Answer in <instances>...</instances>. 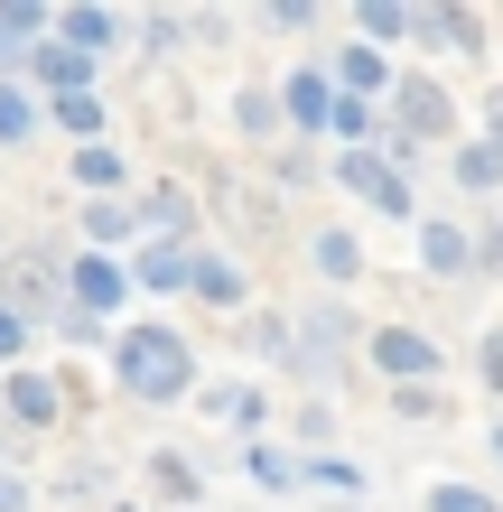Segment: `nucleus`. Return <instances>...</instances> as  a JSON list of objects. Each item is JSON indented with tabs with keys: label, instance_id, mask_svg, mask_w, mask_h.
I'll use <instances>...</instances> for the list:
<instances>
[{
	"label": "nucleus",
	"instance_id": "f257e3e1",
	"mask_svg": "<svg viewBox=\"0 0 503 512\" xmlns=\"http://www.w3.org/2000/svg\"><path fill=\"white\" fill-rule=\"evenodd\" d=\"M122 382L140 391V401H177V391L196 382V354L177 326H131L122 336Z\"/></svg>",
	"mask_w": 503,
	"mask_h": 512
},
{
	"label": "nucleus",
	"instance_id": "f03ea898",
	"mask_svg": "<svg viewBox=\"0 0 503 512\" xmlns=\"http://www.w3.org/2000/svg\"><path fill=\"white\" fill-rule=\"evenodd\" d=\"M336 177H345L354 196H373L382 215H410V187H401V168H392V159H373V149H345V159H336Z\"/></svg>",
	"mask_w": 503,
	"mask_h": 512
},
{
	"label": "nucleus",
	"instance_id": "7ed1b4c3",
	"mask_svg": "<svg viewBox=\"0 0 503 512\" xmlns=\"http://www.w3.org/2000/svg\"><path fill=\"white\" fill-rule=\"evenodd\" d=\"M66 289H75V317H103V308H122V261H112V252H84L75 270H66Z\"/></svg>",
	"mask_w": 503,
	"mask_h": 512
},
{
	"label": "nucleus",
	"instance_id": "20e7f679",
	"mask_svg": "<svg viewBox=\"0 0 503 512\" xmlns=\"http://www.w3.org/2000/svg\"><path fill=\"white\" fill-rule=\"evenodd\" d=\"M373 364L392 373V382H429L438 373V345L420 336V326H382V336H373Z\"/></svg>",
	"mask_w": 503,
	"mask_h": 512
},
{
	"label": "nucleus",
	"instance_id": "39448f33",
	"mask_svg": "<svg viewBox=\"0 0 503 512\" xmlns=\"http://www.w3.org/2000/svg\"><path fill=\"white\" fill-rule=\"evenodd\" d=\"M448 122H457V112H448V94H438L429 75H410V84H401V140H438Z\"/></svg>",
	"mask_w": 503,
	"mask_h": 512
},
{
	"label": "nucleus",
	"instance_id": "423d86ee",
	"mask_svg": "<svg viewBox=\"0 0 503 512\" xmlns=\"http://www.w3.org/2000/svg\"><path fill=\"white\" fill-rule=\"evenodd\" d=\"M187 289L205 298V308H243V270H233L224 252H187Z\"/></svg>",
	"mask_w": 503,
	"mask_h": 512
},
{
	"label": "nucleus",
	"instance_id": "0eeeda50",
	"mask_svg": "<svg viewBox=\"0 0 503 512\" xmlns=\"http://www.w3.org/2000/svg\"><path fill=\"white\" fill-rule=\"evenodd\" d=\"M420 261H429V280H466V270H476V243H466L457 224H420Z\"/></svg>",
	"mask_w": 503,
	"mask_h": 512
},
{
	"label": "nucleus",
	"instance_id": "6e6552de",
	"mask_svg": "<svg viewBox=\"0 0 503 512\" xmlns=\"http://www.w3.org/2000/svg\"><path fill=\"white\" fill-rule=\"evenodd\" d=\"M410 28H420L429 47H457V56H476V47H485V28H476V10H420Z\"/></svg>",
	"mask_w": 503,
	"mask_h": 512
},
{
	"label": "nucleus",
	"instance_id": "1a4fd4ad",
	"mask_svg": "<svg viewBox=\"0 0 503 512\" xmlns=\"http://www.w3.org/2000/svg\"><path fill=\"white\" fill-rule=\"evenodd\" d=\"M327 103H336V84H327V75H289V84H280V112H289L299 131H308V122L327 131Z\"/></svg>",
	"mask_w": 503,
	"mask_h": 512
},
{
	"label": "nucleus",
	"instance_id": "9d476101",
	"mask_svg": "<svg viewBox=\"0 0 503 512\" xmlns=\"http://www.w3.org/2000/svg\"><path fill=\"white\" fill-rule=\"evenodd\" d=\"M10 410H19V429H56L66 391H56V382H38V373H19V382H10Z\"/></svg>",
	"mask_w": 503,
	"mask_h": 512
},
{
	"label": "nucleus",
	"instance_id": "9b49d317",
	"mask_svg": "<svg viewBox=\"0 0 503 512\" xmlns=\"http://www.w3.org/2000/svg\"><path fill=\"white\" fill-rule=\"evenodd\" d=\"M122 280H140V289H187V243H150Z\"/></svg>",
	"mask_w": 503,
	"mask_h": 512
},
{
	"label": "nucleus",
	"instance_id": "f8f14e48",
	"mask_svg": "<svg viewBox=\"0 0 503 512\" xmlns=\"http://www.w3.org/2000/svg\"><path fill=\"white\" fill-rule=\"evenodd\" d=\"M205 410H215L224 429H243V438L261 429V391H252V382H224V391H205Z\"/></svg>",
	"mask_w": 503,
	"mask_h": 512
},
{
	"label": "nucleus",
	"instance_id": "ddd939ff",
	"mask_svg": "<svg viewBox=\"0 0 503 512\" xmlns=\"http://www.w3.org/2000/svg\"><path fill=\"white\" fill-rule=\"evenodd\" d=\"M327 84H336V94H354V103H364V94H382V56H373V47H345Z\"/></svg>",
	"mask_w": 503,
	"mask_h": 512
},
{
	"label": "nucleus",
	"instance_id": "4468645a",
	"mask_svg": "<svg viewBox=\"0 0 503 512\" xmlns=\"http://www.w3.org/2000/svg\"><path fill=\"white\" fill-rule=\"evenodd\" d=\"M233 131H243V140H271V131H280V94L243 84V94H233Z\"/></svg>",
	"mask_w": 503,
	"mask_h": 512
},
{
	"label": "nucleus",
	"instance_id": "2eb2a0df",
	"mask_svg": "<svg viewBox=\"0 0 503 512\" xmlns=\"http://www.w3.org/2000/svg\"><path fill=\"white\" fill-rule=\"evenodd\" d=\"M308 252H317V270H327L336 289H345V280H364V243H354V233H317Z\"/></svg>",
	"mask_w": 503,
	"mask_h": 512
},
{
	"label": "nucleus",
	"instance_id": "dca6fc26",
	"mask_svg": "<svg viewBox=\"0 0 503 512\" xmlns=\"http://www.w3.org/2000/svg\"><path fill=\"white\" fill-rule=\"evenodd\" d=\"M131 224H159V243H177V233H187V196H177V187H150V196L131 205Z\"/></svg>",
	"mask_w": 503,
	"mask_h": 512
},
{
	"label": "nucleus",
	"instance_id": "f3484780",
	"mask_svg": "<svg viewBox=\"0 0 503 512\" xmlns=\"http://www.w3.org/2000/svg\"><path fill=\"white\" fill-rule=\"evenodd\" d=\"M38 10H28V0H10V10H0V66H19V56H28V38H38Z\"/></svg>",
	"mask_w": 503,
	"mask_h": 512
},
{
	"label": "nucleus",
	"instance_id": "a211bd4d",
	"mask_svg": "<svg viewBox=\"0 0 503 512\" xmlns=\"http://www.w3.org/2000/svg\"><path fill=\"white\" fill-rule=\"evenodd\" d=\"M38 75L56 84V94H84V75H94V56H75V47H38Z\"/></svg>",
	"mask_w": 503,
	"mask_h": 512
},
{
	"label": "nucleus",
	"instance_id": "6ab92c4d",
	"mask_svg": "<svg viewBox=\"0 0 503 512\" xmlns=\"http://www.w3.org/2000/svg\"><path fill=\"white\" fill-rule=\"evenodd\" d=\"M56 28H66V47H75V56H94V47H112V10H66Z\"/></svg>",
	"mask_w": 503,
	"mask_h": 512
},
{
	"label": "nucleus",
	"instance_id": "aec40b11",
	"mask_svg": "<svg viewBox=\"0 0 503 512\" xmlns=\"http://www.w3.org/2000/svg\"><path fill=\"white\" fill-rule=\"evenodd\" d=\"M457 177H466V187H476V196H485V187H503V149H494V140L457 149Z\"/></svg>",
	"mask_w": 503,
	"mask_h": 512
},
{
	"label": "nucleus",
	"instance_id": "412c9836",
	"mask_svg": "<svg viewBox=\"0 0 503 512\" xmlns=\"http://www.w3.org/2000/svg\"><path fill=\"white\" fill-rule=\"evenodd\" d=\"M75 177H84V187H122V159H112L103 140H84L75 149Z\"/></svg>",
	"mask_w": 503,
	"mask_h": 512
},
{
	"label": "nucleus",
	"instance_id": "4be33fe9",
	"mask_svg": "<svg viewBox=\"0 0 503 512\" xmlns=\"http://www.w3.org/2000/svg\"><path fill=\"white\" fill-rule=\"evenodd\" d=\"M56 122H66L75 140H94V131H103V103H94V94H56Z\"/></svg>",
	"mask_w": 503,
	"mask_h": 512
},
{
	"label": "nucleus",
	"instance_id": "5701e85b",
	"mask_svg": "<svg viewBox=\"0 0 503 512\" xmlns=\"http://www.w3.org/2000/svg\"><path fill=\"white\" fill-rule=\"evenodd\" d=\"M327 131H336V140H364V131H373V103L336 94V103H327Z\"/></svg>",
	"mask_w": 503,
	"mask_h": 512
},
{
	"label": "nucleus",
	"instance_id": "b1692460",
	"mask_svg": "<svg viewBox=\"0 0 503 512\" xmlns=\"http://www.w3.org/2000/svg\"><path fill=\"white\" fill-rule=\"evenodd\" d=\"M150 475H159L168 503H196V466H187V457H150Z\"/></svg>",
	"mask_w": 503,
	"mask_h": 512
},
{
	"label": "nucleus",
	"instance_id": "393cba45",
	"mask_svg": "<svg viewBox=\"0 0 503 512\" xmlns=\"http://www.w3.org/2000/svg\"><path fill=\"white\" fill-rule=\"evenodd\" d=\"M28 131H38V112H28V94H19V84H0V140H28Z\"/></svg>",
	"mask_w": 503,
	"mask_h": 512
},
{
	"label": "nucleus",
	"instance_id": "a878e982",
	"mask_svg": "<svg viewBox=\"0 0 503 512\" xmlns=\"http://www.w3.org/2000/svg\"><path fill=\"white\" fill-rule=\"evenodd\" d=\"M252 475L261 485H299V457H289V447H252Z\"/></svg>",
	"mask_w": 503,
	"mask_h": 512
},
{
	"label": "nucleus",
	"instance_id": "bb28decb",
	"mask_svg": "<svg viewBox=\"0 0 503 512\" xmlns=\"http://www.w3.org/2000/svg\"><path fill=\"white\" fill-rule=\"evenodd\" d=\"M364 38H410V10H392V0H364Z\"/></svg>",
	"mask_w": 503,
	"mask_h": 512
},
{
	"label": "nucleus",
	"instance_id": "cd10ccee",
	"mask_svg": "<svg viewBox=\"0 0 503 512\" xmlns=\"http://www.w3.org/2000/svg\"><path fill=\"white\" fill-rule=\"evenodd\" d=\"M429 512H494V494H476V485H438Z\"/></svg>",
	"mask_w": 503,
	"mask_h": 512
},
{
	"label": "nucleus",
	"instance_id": "c85d7f7f",
	"mask_svg": "<svg viewBox=\"0 0 503 512\" xmlns=\"http://www.w3.org/2000/svg\"><path fill=\"white\" fill-rule=\"evenodd\" d=\"M261 19H271V28H280V38H299V28L317 19V0H271V10H261Z\"/></svg>",
	"mask_w": 503,
	"mask_h": 512
},
{
	"label": "nucleus",
	"instance_id": "c756f323",
	"mask_svg": "<svg viewBox=\"0 0 503 512\" xmlns=\"http://www.w3.org/2000/svg\"><path fill=\"white\" fill-rule=\"evenodd\" d=\"M84 224H94V243H122V233H131V205H112V196H103Z\"/></svg>",
	"mask_w": 503,
	"mask_h": 512
},
{
	"label": "nucleus",
	"instance_id": "7c9ffc66",
	"mask_svg": "<svg viewBox=\"0 0 503 512\" xmlns=\"http://www.w3.org/2000/svg\"><path fill=\"white\" fill-rule=\"evenodd\" d=\"M392 410H401V419H438V391H429V382H401Z\"/></svg>",
	"mask_w": 503,
	"mask_h": 512
},
{
	"label": "nucleus",
	"instance_id": "2f4dec72",
	"mask_svg": "<svg viewBox=\"0 0 503 512\" xmlns=\"http://www.w3.org/2000/svg\"><path fill=\"white\" fill-rule=\"evenodd\" d=\"M19 345H28V326H19V308H0V364H10Z\"/></svg>",
	"mask_w": 503,
	"mask_h": 512
},
{
	"label": "nucleus",
	"instance_id": "473e14b6",
	"mask_svg": "<svg viewBox=\"0 0 503 512\" xmlns=\"http://www.w3.org/2000/svg\"><path fill=\"white\" fill-rule=\"evenodd\" d=\"M485 382L503 391V326H494V336H485Z\"/></svg>",
	"mask_w": 503,
	"mask_h": 512
},
{
	"label": "nucleus",
	"instance_id": "72a5a7b5",
	"mask_svg": "<svg viewBox=\"0 0 503 512\" xmlns=\"http://www.w3.org/2000/svg\"><path fill=\"white\" fill-rule=\"evenodd\" d=\"M0 512H28V485H19V475H0Z\"/></svg>",
	"mask_w": 503,
	"mask_h": 512
},
{
	"label": "nucleus",
	"instance_id": "f704fd0d",
	"mask_svg": "<svg viewBox=\"0 0 503 512\" xmlns=\"http://www.w3.org/2000/svg\"><path fill=\"white\" fill-rule=\"evenodd\" d=\"M494 457H503V429H494Z\"/></svg>",
	"mask_w": 503,
	"mask_h": 512
}]
</instances>
